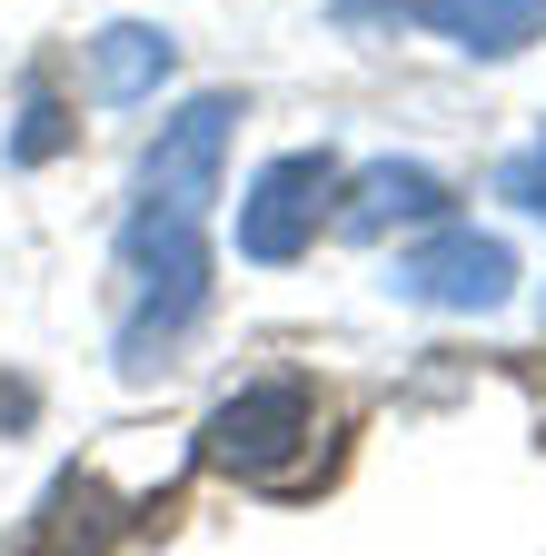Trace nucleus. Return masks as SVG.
Masks as SVG:
<instances>
[{
	"instance_id": "nucleus-1",
	"label": "nucleus",
	"mask_w": 546,
	"mask_h": 556,
	"mask_svg": "<svg viewBox=\"0 0 546 556\" xmlns=\"http://www.w3.org/2000/svg\"><path fill=\"white\" fill-rule=\"evenodd\" d=\"M229 119H239V100L209 90L140 160V208L119 229L140 299H129V328H119V368H160V348L209 308V199H219V160H229Z\"/></svg>"
},
{
	"instance_id": "nucleus-2",
	"label": "nucleus",
	"mask_w": 546,
	"mask_h": 556,
	"mask_svg": "<svg viewBox=\"0 0 546 556\" xmlns=\"http://www.w3.org/2000/svg\"><path fill=\"white\" fill-rule=\"evenodd\" d=\"M199 457L229 467V477H258V486H289L318 457V397H308V378H249L239 397H219L209 428H199Z\"/></svg>"
},
{
	"instance_id": "nucleus-3",
	"label": "nucleus",
	"mask_w": 546,
	"mask_h": 556,
	"mask_svg": "<svg viewBox=\"0 0 546 556\" xmlns=\"http://www.w3.org/2000/svg\"><path fill=\"white\" fill-rule=\"evenodd\" d=\"M328 189H338L328 150H289V160H268V169L249 179V199H239V258H258V268L299 258L308 229H318V199H328Z\"/></svg>"
},
{
	"instance_id": "nucleus-4",
	"label": "nucleus",
	"mask_w": 546,
	"mask_h": 556,
	"mask_svg": "<svg viewBox=\"0 0 546 556\" xmlns=\"http://www.w3.org/2000/svg\"><path fill=\"white\" fill-rule=\"evenodd\" d=\"M517 289V249L487 239V229H437L428 249H407L397 258V299H418V308H497Z\"/></svg>"
},
{
	"instance_id": "nucleus-5",
	"label": "nucleus",
	"mask_w": 546,
	"mask_h": 556,
	"mask_svg": "<svg viewBox=\"0 0 546 556\" xmlns=\"http://www.w3.org/2000/svg\"><path fill=\"white\" fill-rule=\"evenodd\" d=\"M397 219H447V179L418 169V160H378L348 179V199H338V229L348 239H388Z\"/></svg>"
},
{
	"instance_id": "nucleus-6",
	"label": "nucleus",
	"mask_w": 546,
	"mask_h": 556,
	"mask_svg": "<svg viewBox=\"0 0 546 556\" xmlns=\"http://www.w3.org/2000/svg\"><path fill=\"white\" fill-rule=\"evenodd\" d=\"M418 21L477 60H517L526 40H546V0H418Z\"/></svg>"
},
{
	"instance_id": "nucleus-7",
	"label": "nucleus",
	"mask_w": 546,
	"mask_h": 556,
	"mask_svg": "<svg viewBox=\"0 0 546 556\" xmlns=\"http://www.w3.org/2000/svg\"><path fill=\"white\" fill-rule=\"evenodd\" d=\"M169 80V30H150V21H110L100 40H90V90L100 100H150Z\"/></svg>"
},
{
	"instance_id": "nucleus-8",
	"label": "nucleus",
	"mask_w": 546,
	"mask_h": 556,
	"mask_svg": "<svg viewBox=\"0 0 546 556\" xmlns=\"http://www.w3.org/2000/svg\"><path fill=\"white\" fill-rule=\"evenodd\" d=\"M110 536H119V497H110L100 477L71 467V477L40 497V546H50V556H100Z\"/></svg>"
},
{
	"instance_id": "nucleus-9",
	"label": "nucleus",
	"mask_w": 546,
	"mask_h": 556,
	"mask_svg": "<svg viewBox=\"0 0 546 556\" xmlns=\"http://www.w3.org/2000/svg\"><path fill=\"white\" fill-rule=\"evenodd\" d=\"M60 139H71V110H60L50 90H30L21 100V129H11V160H50Z\"/></svg>"
},
{
	"instance_id": "nucleus-10",
	"label": "nucleus",
	"mask_w": 546,
	"mask_h": 556,
	"mask_svg": "<svg viewBox=\"0 0 546 556\" xmlns=\"http://www.w3.org/2000/svg\"><path fill=\"white\" fill-rule=\"evenodd\" d=\"M497 189H507L517 208H536V219H546V129H536V150H517V160L497 169Z\"/></svg>"
},
{
	"instance_id": "nucleus-11",
	"label": "nucleus",
	"mask_w": 546,
	"mask_h": 556,
	"mask_svg": "<svg viewBox=\"0 0 546 556\" xmlns=\"http://www.w3.org/2000/svg\"><path fill=\"white\" fill-rule=\"evenodd\" d=\"M338 30H378V21H418V0H328Z\"/></svg>"
},
{
	"instance_id": "nucleus-12",
	"label": "nucleus",
	"mask_w": 546,
	"mask_h": 556,
	"mask_svg": "<svg viewBox=\"0 0 546 556\" xmlns=\"http://www.w3.org/2000/svg\"><path fill=\"white\" fill-rule=\"evenodd\" d=\"M0 417H30V388H0Z\"/></svg>"
}]
</instances>
